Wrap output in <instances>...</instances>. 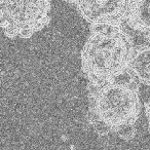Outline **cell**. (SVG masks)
<instances>
[{
	"instance_id": "6da1fadb",
	"label": "cell",
	"mask_w": 150,
	"mask_h": 150,
	"mask_svg": "<svg viewBox=\"0 0 150 150\" xmlns=\"http://www.w3.org/2000/svg\"><path fill=\"white\" fill-rule=\"evenodd\" d=\"M88 121L101 136L133 137L141 112L138 82L129 73L101 84H88Z\"/></svg>"
},
{
	"instance_id": "7a4b0ae2",
	"label": "cell",
	"mask_w": 150,
	"mask_h": 150,
	"mask_svg": "<svg viewBox=\"0 0 150 150\" xmlns=\"http://www.w3.org/2000/svg\"><path fill=\"white\" fill-rule=\"evenodd\" d=\"M136 46L120 25L91 26L80 52L81 71L90 84H101L125 74Z\"/></svg>"
},
{
	"instance_id": "3957f363",
	"label": "cell",
	"mask_w": 150,
	"mask_h": 150,
	"mask_svg": "<svg viewBox=\"0 0 150 150\" xmlns=\"http://www.w3.org/2000/svg\"><path fill=\"white\" fill-rule=\"evenodd\" d=\"M52 0H0V20L8 38H30L50 21Z\"/></svg>"
},
{
	"instance_id": "277c9868",
	"label": "cell",
	"mask_w": 150,
	"mask_h": 150,
	"mask_svg": "<svg viewBox=\"0 0 150 150\" xmlns=\"http://www.w3.org/2000/svg\"><path fill=\"white\" fill-rule=\"evenodd\" d=\"M132 0H77L76 8L90 26L125 22Z\"/></svg>"
},
{
	"instance_id": "5b68a950",
	"label": "cell",
	"mask_w": 150,
	"mask_h": 150,
	"mask_svg": "<svg viewBox=\"0 0 150 150\" xmlns=\"http://www.w3.org/2000/svg\"><path fill=\"white\" fill-rule=\"evenodd\" d=\"M125 23L150 42V0H132Z\"/></svg>"
},
{
	"instance_id": "8992f818",
	"label": "cell",
	"mask_w": 150,
	"mask_h": 150,
	"mask_svg": "<svg viewBox=\"0 0 150 150\" xmlns=\"http://www.w3.org/2000/svg\"><path fill=\"white\" fill-rule=\"evenodd\" d=\"M127 73L137 82L150 86V42L135 47Z\"/></svg>"
},
{
	"instance_id": "52a82bcc",
	"label": "cell",
	"mask_w": 150,
	"mask_h": 150,
	"mask_svg": "<svg viewBox=\"0 0 150 150\" xmlns=\"http://www.w3.org/2000/svg\"><path fill=\"white\" fill-rule=\"evenodd\" d=\"M145 112H146V116H147L148 127H149V131H150V101L145 104Z\"/></svg>"
},
{
	"instance_id": "ba28073f",
	"label": "cell",
	"mask_w": 150,
	"mask_h": 150,
	"mask_svg": "<svg viewBox=\"0 0 150 150\" xmlns=\"http://www.w3.org/2000/svg\"><path fill=\"white\" fill-rule=\"evenodd\" d=\"M64 1H66L69 4H73V5H76V3H77V0H64Z\"/></svg>"
}]
</instances>
